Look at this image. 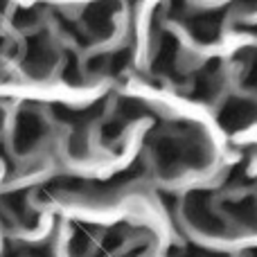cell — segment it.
<instances>
[{"label":"cell","instance_id":"20","mask_svg":"<svg viewBox=\"0 0 257 257\" xmlns=\"http://www.w3.org/2000/svg\"><path fill=\"white\" fill-rule=\"evenodd\" d=\"M169 14L174 18H185L187 16V3L185 0H169Z\"/></svg>","mask_w":257,"mask_h":257},{"label":"cell","instance_id":"19","mask_svg":"<svg viewBox=\"0 0 257 257\" xmlns=\"http://www.w3.org/2000/svg\"><path fill=\"white\" fill-rule=\"evenodd\" d=\"M86 72L88 75H108V54H93L86 61Z\"/></svg>","mask_w":257,"mask_h":257},{"label":"cell","instance_id":"7","mask_svg":"<svg viewBox=\"0 0 257 257\" xmlns=\"http://www.w3.org/2000/svg\"><path fill=\"white\" fill-rule=\"evenodd\" d=\"M187 32L194 36L199 43H212L219 39L221 32V23H223V12H199V14H190L183 18Z\"/></svg>","mask_w":257,"mask_h":257},{"label":"cell","instance_id":"15","mask_svg":"<svg viewBox=\"0 0 257 257\" xmlns=\"http://www.w3.org/2000/svg\"><path fill=\"white\" fill-rule=\"evenodd\" d=\"M12 21L18 30H32V27H36L41 21V9L39 7H18L16 12H14Z\"/></svg>","mask_w":257,"mask_h":257},{"label":"cell","instance_id":"14","mask_svg":"<svg viewBox=\"0 0 257 257\" xmlns=\"http://www.w3.org/2000/svg\"><path fill=\"white\" fill-rule=\"evenodd\" d=\"M63 81L70 86H81L84 84V68H81L79 59H77L75 52L66 54V63H63V72H61Z\"/></svg>","mask_w":257,"mask_h":257},{"label":"cell","instance_id":"6","mask_svg":"<svg viewBox=\"0 0 257 257\" xmlns=\"http://www.w3.org/2000/svg\"><path fill=\"white\" fill-rule=\"evenodd\" d=\"M178 54H181L178 39L174 34H169V32H160L158 43H156V50H154V59H151V70H154V75L176 77Z\"/></svg>","mask_w":257,"mask_h":257},{"label":"cell","instance_id":"21","mask_svg":"<svg viewBox=\"0 0 257 257\" xmlns=\"http://www.w3.org/2000/svg\"><path fill=\"white\" fill-rule=\"evenodd\" d=\"M3 257H27V250H25V246L7 244L5 250H3Z\"/></svg>","mask_w":257,"mask_h":257},{"label":"cell","instance_id":"11","mask_svg":"<svg viewBox=\"0 0 257 257\" xmlns=\"http://www.w3.org/2000/svg\"><path fill=\"white\" fill-rule=\"evenodd\" d=\"M54 21H57V25L61 27L63 34L70 36V39L75 41L77 45H81V48L90 45V39H93V36H90L88 32H86V27H84V25H79V23H75L72 18L63 16L61 12H54Z\"/></svg>","mask_w":257,"mask_h":257},{"label":"cell","instance_id":"12","mask_svg":"<svg viewBox=\"0 0 257 257\" xmlns=\"http://www.w3.org/2000/svg\"><path fill=\"white\" fill-rule=\"evenodd\" d=\"M115 115H120L122 120H126L128 124L136 120H142L145 115H149V106L145 102L136 97H122L117 102V108H115Z\"/></svg>","mask_w":257,"mask_h":257},{"label":"cell","instance_id":"10","mask_svg":"<svg viewBox=\"0 0 257 257\" xmlns=\"http://www.w3.org/2000/svg\"><path fill=\"white\" fill-rule=\"evenodd\" d=\"M257 115V108L255 104H250L248 99H239V97H232L223 104L221 113H219V122H221L223 128L228 131H235L239 126H246L255 120Z\"/></svg>","mask_w":257,"mask_h":257},{"label":"cell","instance_id":"9","mask_svg":"<svg viewBox=\"0 0 257 257\" xmlns=\"http://www.w3.org/2000/svg\"><path fill=\"white\" fill-rule=\"evenodd\" d=\"M219 86H221V68H219V61H210L196 72L190 88V97L199 102H210L217 95Z\"/></svg>","mask_w":257,"mask_h":257},{"label":"cell","instance_id":"3","mask_svg":"<svg viewBox=\"0 0 257 257\" xmlns=\"http://www.w3.org/2000/svg\"><path fill=\"white\" fill-rule=\"evenodd\" d=\"M183 214L199 232H205V235H223L226 232L223 221L210 208V192H190L185 203H183Z\"/></svg>","mask_w":257,"mask_h":257},{"label":"cell","instance_id":"17","mask_svg":"<svg viewBox=\"0 0 257 257\" xmlns=\"http://www.w3.org/2000/svg\"><path fill=\"white\" fill-rule=\"evenodd\" d=\"M131 63V50L128 48H122L117 52H111L108 54V75L111 77H120L122 72L128 68Z\"/></svg>","mask_w":257,"mask_h":257},{"label":"cell","instance_id":"8","mask_svg":"<svg viewBox=\"0 0 257 257\" xmlns=\"http://www.w3.org/2000/svg\"><path fill=\"white\" fill-rule=\"evenodd\" d=\"M104 108H106V102L99 99V102H95L88 108H70V106H63V104H52L50 111H52L54 120L63 122V124H70L72 128H86L90 122L102 115Z\"/></svg>","mask_w":257,"mask_h":257},{"label":"cell","instance_id":"1","mask_svg":"<svg viewBox=\"0 0 257 257\" xmlns=\"http://www.w3.org/2000/svg\"><path fill=\"white\" fill-rule=\"evenodd\" d=\"M156 169L163 178H174L185 169H201L210 160V151L201 128L190 126L176 133H154L149 138Z\"/></svg>","mask_w":257,"mask_h":257},{"label":"cell","instance_id":"4","mask_svg":"<svg viewBox=\"0 0 257 257\" xmlns=\"http://www.w3.org/2000/svg\"><path fill=\"white\" fill-rule=\"evenodd\" d=\"M45 120L36 108H23L16 115V124H14V136H12V145L14 151L21 156L30 154L39 147V142L45 138Z\"/></svg>","mask_w":257,"mask_h":257},{"label":"cell","instance_id":"22","mask_svg":"<svg viewBox=\"0 0 257 257\" xmlns=\"http://www.w3.org/2000/svg\"><path fill=\"white\" fill-rule=\"evenodd\" d=\"M7 7H9V0H0V14H3Z\"/></svg>","mask_w":257,"mask_h":257},{"label":"cell","instance_id":"13","mask_svg":"<svg viewBox=\"0 0 257 257\" xmlns=\"http://www.w3.org/2000/svg\"><path fill=\"white\" fill-rule=\"evenodd\" d=\"M126 126H128V122L122 120L120 115H113L111 120H106L104 122V126H102V145L115 147L117 142L122 140V136H124Z\"/></svg>","mask_w":257,"mask_h":257},{"label":"cell","instance_id":"16","mask_svg":"<svg viewBox=\"0 0 257 257\" xmlns=\"http://www.w3.org/2000/svg\"><path fill=\"white\" fill-rule=\"evenodd\" d=\"M68 154L77 160H81V158L88 156V138H86V128H75V131H72L70 140H68Z\"/></svg>","mask_w":257,"mask_h":257},{"label":"cell","instance_id":"23","mask_svg":"<svg viewBox=\"0 0 257 257\" xmlns=\"http://www.w3.org/2000/svg\"><path fill=\"white\" fill-rule=\"evenodd\" d=\"M3 124H5V113H3V108H0V131H3Z\"/></svg>","mask_w":257,"mask_h":257},{"label":"cell","instance_id":"2","mask_svg":"<svg viewBox=\"0 0 257 257\" xmlns=\"http://www.w3.org/2000/svg\"><path fill=\"white\" fill-rule=\"evenodd\" d=\"M57 48L52 45L48 32H36L27 39L25 57H23V70L34 79H43L57 66Z\"/></svg>","mask_w":257,"mask_h":257},{"label":"cell","instance_id":"5","mask_svg":"<svg viewBox=\"0 0 257 257\" xmlns=\"http://www.w3.org/2000/svg\"><path fill=\"white\" fill-rule=\"evenodd\" d=\"M120 12V0H95L81 14V25L93 39H108L115 30V14Z\"/></svg>","mask_w":257,"mask_h":257},{"label":"cell","instance_id":"18","mask_svg":"<svg viewBox=\"0 0 257 257\" xmlns=\"http://www.w3.org/2000/svg\"><path fill=\"white\" fill-rule=\"evenodd\" d=\"M167 257H221L212 250H205V248H199L194 244H185V246H172L167 250Z\"/></svg>","mask_w":257,"mask_h":257}]
</instances>
